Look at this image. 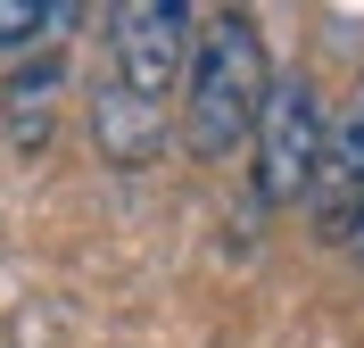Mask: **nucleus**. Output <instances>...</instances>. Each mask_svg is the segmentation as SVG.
Wrapping results in <instances>:
<instances>
[{"mask_svg":"<svg viewBox=\"0 0 364 348\" xmlns=\"http://www.w3.org/2000/svg\"><path fill=\"white\" fill-rule=\"evenodd\" d=\"M58 100H67V58L58 50H33L17 75H9V92H0V125H9V149H50V125H58Z\"/></svg>","mask_w":364,"mask_h":348,"instance_id":"obj_5","label":"nucleus"},{"mask_svg":"<svg viewBox=\"0 0 364 348\" xmlns=\"http://www.w3.org/2000/svg\"><path fill=\"white\" fill-rule=\"evenodd\" d=\"M315 224L340 241L348 232V216H356V199H364V83H356V100L340 108V125L323 133V166H315Z\"/></svg>","mask_w":364,"mask_h":348,"instance_id":"obj_4","label":"nucleus"},{"mask_svg":"<svg viewBox=\"0 0 364 348\" xmlns=\"http://www.w3.org/2000/svg\"><path fill=\"white\" fill-rule=\"evenodd\" d=\"M58 25H75L67 0H0V50H33V42H50Z\"/></svg>","mask_w":364,"mask_h":348,"instance_id":"obj_7","label":"nucleus"},{"mask_svg":"<svg viewBox=\"0 0 364 348\" xmlns=\"http://www.w3.org/2000/svg\"><path fill=\"white\" fill-rule=\"evenodd\" d=\"M265 42H257L249 17H207L191 33V67H182V133L199 158H232L240 141L257 133V108H265Z\"/></svg>","mask_w":364,"mask_h":348,"instance_id":"obj_1","label":"nucleus"},{"mask_svg":"<svg viewBox=\"0 0 364 348\" xmlns=\"http://www.w3.org/2000/svg\"><path fill=\"white\" fill-rule=\"evenodd\" d=\"M340 241H348V249L364 257V199H356V216H348V232H340Z\"/></svg>","mask_w":364,"mask_h":348,"instance_id":"obj_8","label":"nucleus"},{"mask_svg":"<svg viewBox=\"0 0 364 348\" xmlns=\"http://www.w3.org/2000/svg\"><path fill=\"white\" fill-rule=\"evenodd\" d=\"M91 133H100V158L108 166H149L158 141H166V108H149V100L108 83V92L91 100Z\"/></svg>","mask_w":364,"mask_h":348,"instance_id":"obj_6","label":"nucleus"},{"mask_svg":"<svg viewBox=\"0 0 364 348\" xmlns=\"http://www.w3.org/2000/svg\"><path fill=\"white\" fill-rule=\"evenodd\" d=\"M323 133H331V116H323L315 83L306 75H273L265 83V108H257V199L273 208H290L315 191V166H323Z\"/></svg>","mask_w":364,"mask_h":348,"instance_id":"obj_2","label":"nucleus"},{"mask_svg":"<svg viewBox=\"0 0 364 348\" xmlns=\"http://www.w3.org/2000/svg\"><path fill=\"white\" fill-rule=\"evenodd\" d=\"M191 9L182 0H133V9H116L108 17V58H116V92H133L158 108L166 92L182 83L191 67Z\"/></svg>","mask_w":364,"mask_h":348,"instance_id":"obj_3","label":"nucleus"}]
</instances>
